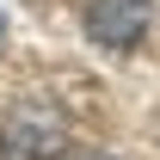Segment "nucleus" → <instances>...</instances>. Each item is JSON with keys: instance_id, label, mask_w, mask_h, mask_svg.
<instances>
[{"instance_id": "f257e3e1", "label": "nucleus", "mask_w": 160, "mask_h": 160, "mask_svg": "<svg viewBox=\"0 0 160 160\" xmlns=\"http://www.w3.org/2000/svg\"><path fill=\"white\" fill-rule=\"evenodd\" d=\"M68 117L49 99H19L0 123V160H62Z\"/></svg>"}, {"instance_id": "f03ea898", "label": "nucleus", "mask_w": 160, "mask_h": 160, "mask_svg": "<svg viewBox=\"0 0 160 160\" xmlns=\"http://www.w3.org/2000/svg\"><path fill=\"white\" fill-rule=\"evenodd\" d=\"M154 25V0H86V37L99 49H129Z\"/></svg>"}, {"instance_id": "7ed1b4c3", "label": "nucleus", "mask_w": 160, "mask_h": 160, "mask_svg": "<svg viewBox=\"0 0 160 160\" xmlns=\"http://www.w3.org/2000/svg\"><path fill=\"white\" fill-rule=\"evenodd\" d=\"M0 43H6V19H0Z\"/></svg>"}, {"instance_id": "20e7f679", "label": "nucleus", "mask_w": 160, "mask_h": 160, "mask_svg": "<svg viewBox=\"0 0 160 160\" xmlns=\"http://www.w3.org/2000/svg\"><path fill=\"white\" fill-rule=\"evenodd\" d=\"M92 160H117V154H92Z\"/></svg>"}]
</instances>
